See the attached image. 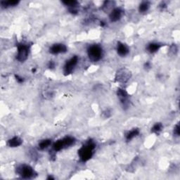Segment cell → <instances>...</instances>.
<instances>
[{
  "label": "cell",
  "instance_id": "cell-16",
  "mask_svg": "<svg viewBox=\"0 0 180 180\" xmlns=\"http://www.w3.org/2000/svg\"><path fill=\"white\" fill-rule=\"evenodd\" d=\"M115 5V2H112V1H106L103 2V4L102 5V10L105 12H107V11H111L114 8V6Z\"/></svg>",
  "mask_w": 180,
  "mask_h": 180
},
{
  "label": "cell",
  "instance_id": "cell-4",
  "mask_svg": "<svg viewBox=\"0 0 180 180\" xmlns=\"http://www.w3.org/2000/svg\"><path fill=\"white\" fill-rule=\"evenodd\" d=\"M16 173L23 179H32L37 175L33 167L25 164L20 165L17 167Z\"/></svg>",
  "mask_w": 180,
  "mask_h": 180
},
{
  "label": "cell",
  "instance_id": "cell-8",
  "mask_svg": "<svg viewBox=\"0 0 180 180\" xmlns=\"http://www.w3.org/2000/svg\"><path fill=\"white\" fill-rule=\"evenodd\" d=\"M117 95L120 101V103L123 106V109H127L130 106V98L129 94L124 89L118 88L117 90Z\"/></svg>",
  "mask_w": 180,
  "mask_h": 180
},
{
  "label": "cell",
  "instance_id": "cell-14",
  "mask_svg": "<svg viewBox=\"0 0 180 180\" xmlns=\"http://www.w3.org/2000/svg\"><path fill=\"white\" fill-rule=\"evenodd\" d=\"M162 45L161 44L157 42L150 43V44H149L147 46V50L151 54H154L162 47Z\"/></svg>",
  "mask_w": 180,
  "mask_h": 180
},
{
  "label": "cell",
  "instance_id": "cell-12",
  "mask_svg": "<svg viewBox=\"0 0 180 180\" xmlns=\"http://www.w3.org/2000/svg\"><path fill=\"white\" fill-rule=\"evenodd\" d=\"M23 144V140L19 136H13L7 141V145L11 148H16L21 146Z\"/></svg>",
  "mask_w": 180,
  "mask_h": 180
},
{
  "label": "cell",
  "instance_id": "cell-13",
  "mask_svg": "<svg viewBox=\"0 0 180 180\" xmlns=\"http://www.w3.org/2000/svg\"><path fill=\"white\" fill-rule=\"evenodd\" d=\"M139 133H140V131H139V130L137 128H135L130 130V131L126 132L125 139L127 141H131L134 138L136 137V136L139 135Z\"/></svg>",
  "mask_w": 180,
  "mask_h": 180
},
{
  "label": "cell",
  "instance_id": "cell-2",
  "mask_svg": "<svg viewBox=\"0 0 180 180\" xmlns=\"http://www.w3.org/2000/svg\"><path fill=\"white\" fill-rule=\"evenodd\" d=\"M75 141H76V140H75V139L72 137V136H65V137H63V139H61L59 140L54 142L53 145H52V149H53V151L55 152L60 151L74 145Z\"/></svg>",
  "mask_w": 180,
  "mask_h": 180
},
{
  "label": "cell",
  "instance_id": "cell-20",
  "mask_svg": "<svg viewBox=\"0 0 180 180\" xmlns=\"http://www.w3.org/2000/svg\"><path fill=\"white\" fill-rule=\"evenodd\" d=\"M62 3L66 7H68V8L78 7V2L77 1H63Z\"/></svg>",
  "mask_w": 180,
  "mask_h": 180
},
{
  "label": "cell",
  "instance_id": "cell-17",
  "mask_svg": "<svg viewBox=\"0 0 180 180\" xmlns=\"http://www.w3.org/2000/svg\"><path fill=\"white\" fill-rule=\"evenodd\" d=\"M51 144V139H44L42 140L38 144V148L40 150H45L50 146Z\"/></svg>",
  "mask_w": 180,
  "mask_h": 180
},
{
  "label": "cell",
  "instance_id": "cell-23",
  "mask_svg": "<svg viewBox=\"0 0 180 180\" xmlns=\"http://www.w3.org/2000/svg\"><path fill=\"white\" fill-rule=\"evenodd\" d=\"M103 116L105 118H109L111 116V112L109 110H106L103 112Z\"/></svg>",
  "mask_w": 180,
  "mask_h": 180
},
{
  "label": "cell",
  "instance_id": "cell-24",
  "mask_svg": "<svg viewBox=\"0 0 180 180\" xmlns=\"http://www.w3.org/2000/svg\"><path fill=\"white\" fill-rule=\"evenodd\" d=\"M15 77H16V80L19 83H22L23 82V81H24V79H23V77L19 76L18 75H15Z\"/></svg>",
  "mask_w": 180,
  "mask_h": 180
},
{
  "label": "cell",
  "instance_id": "cell-7",
  "mask_svg": "<svg viewBox=\"0 0 180 180\" xmlns=\"http://www.w3.org/2000/svg\"><path fill=\"white\" fill-rule=\"evenodd\" d=\"M78 60H79V59L77 56H73L66 61L64 67H63V73L65 75H71L73 72L75 68L76 67L78 63Z\"/></svg>",
  "mask_w": 180,
  "mask_h": 180
},
{
  "label": "cell",
  "instance_id": "cell-5",
  "mask_svg": "<svg viewBox=\"0 0 180 180\" xmlns=\"http://www.w3.org/2000/svg\"><path fill=\"white\" fill-rule=\"evenodd\" d=\"M131 77V71L126 68H122L116 72L115 80L116 82H118L120 84H125L128 82Z\"/></svg>",
  "mask_w": 180,
  "mask_h": 180
},
{
  "label": "cell",
  "instance_id": "cell-11",
  "mask_svg": "<svg viewBox=\"0 0 180 180\" xmlns=\"http://www.w3.org/2000/svg\"><path fill=\"white\" fill-rule=\"evenodd\" d=\"M116 50H117V53L119 56H120L122 57L127 56L130 52V49L128 46H127V45L120 42H118Z\"/></svg>",
  "mask_w": 180,
  "mask_h": 180
},
{
  "label": "cell",
  "instance_id": "cell-25",
  "mask_svg": "<svg viewBox=\"0 0 180 180\" xmlns=\"http://www.w3.org/2000/svg\"><path fill=\"white\" fill-rule=\"evenodd\" d=\"M55 66H56V64H55V63L54 61H49V63H48V68L49 69L54 68Z\"/></svg>",
  "mask_w": 180,
  "mask_h": 180
},
{
  "label": "cell",
  "instance_id": "cell-15",
  "mask_svg": "<svg viewBox=\"0 0 180 180\" xmlns=\"http://www.w3.org/2000/svg\"><path fill=\"white\" fill-rule=\"evenodd\" d=\"M19 1L18 0H8V1H2L0 2L1 7L2 8H7L10 7H14L18 6L19 4Z\"/></svg>",
  "mask_w": 180,
  "mask_h": 180
},
{
  "label": "cell",
  "instance_id": "cell-21",
  "mask_svg": "<svg viewBox=\"0 0 180 180\" xmlns=\"http://www.w3.org/2000/svg\"><path fill=\"white\" fill-rule=\"evenodd\" d=\"M178 52V48H177V46L176 45H172V46H170V49H169V54L170 56H176Z\"/></svg>",
  "mask_w": 180,
  "mask_h": 180
},
{
  "label": "cell",
  "instance_id": "cell-1",
  "mask_svg": "<svg viewBox=\"0 0 180 180\" xmlns=\"http://www.w3.org/2000/svg\"><path fill=\"white\" fill-rule=\"evenodd\" d=\"M96 149V144L92 140L87 141L78 150V156L82 162H87L91 159Z\"/></svg>",
  "mask_w": 180,
  "mask_h": 180
},
{
  "label": "cell",
  "instance_id": "cell-26",
  "mask_svg": "<svg viewBox=\"0 0 180 180\" xmlns=\"http://www.w3.org/2000/svg\"><path fill=\"white\" fill-rule=\"evenodd\" d=\"M151 67V63L149 62H146V63L144 64V68L146 69H149Z\"/></svg>",
  "mask_w": 180,
  "mask_h": 180
},
{
  "label": "cell",
  "instance_id": "cell-6",
  "mask_svg": "<svg viewBox=\"0 0 180 180\" xmlns=\"http://www.w3.org/2000/svg\"><path fill=\"white\" fill-rule=\"evenodd\" d=\"M30 52V46L25 43H20L17 45L16 59L20 62H24L28 59Z\"/></svg>",
  "mask_w": 180,
  "mask_h": 180
},
{
  "label": "cell",
  "instance_id": "cell-18",
  "mask_svg": "<svg viewBox=\"0 0 180 180\" xmlns=\"http://www.w3.org/2000/svg\"><path fill=\"white\" fill-rule=\"evenodd\" d=\"M150 3L149 2H142L139 6V11L141 13H145L149 9Z\"/></svg>",
  "mask_w": 180,
  "mask_h": 180
},
{
  "label": "cell",
  "instance_id": "cell-19",
  "mask_svg": "<svg viewBox=\"0 0 180 180\" xmlns=\"http://www.w3.org/2000/svg\"><path fill=\"white\" fill-rule=\"evenodd\" d=\"M162 128H163L162 124L161 123H157L153 124V126L151 127V132L154 133V134H159L162 131Z\"/></svg>",
  "mask_w": 180,
  "mask_h": 180
},
{
  "label": "cell",
  "instance_id": "cell-10",
  "mask_svg": "<svg viewBox=\"0 0 180 180\" xmlns=\"http://www.w3.org/2000/svg\"><path fill=\"white\" fill-rule=\"evenodd\" d=\"M66 51H67L66 46L63 44H60V43L54 44L49 48V53L54 55L63 54L66 53Z\"/></svg>",
  "mask_w": 180,
  "mask_h": 180
},
{
  "label": "cell",
  "instance_id": "cell-27",
  "mask_svg": "<svg viewBox=\"0 0 180 180\" xmlns=\"http://www.w3.org/2000/svg\"><path fill=\"white\" fill-rule=\"evenodd\" d=\"M47 179H49H49H54V178H53V177H51V176H49V177H47Z\"/></svg>",
  "mask_w": 180,
  "mask_h": 180
},
{
  "label": "cell",
  "instance_id": "cell-9",
  "mask_svg": "<svg viewBox=\"0 0 180 180\" xmlns=\"http://www.w3.org/2000/svg\"><path fill=\"white\" fill-rule=\"evenodd\" d=\"M123 10L121 8L115 7L109 13V20L111 22H117L120 21L123 16Z\"/></svg>",
  "mask_w": 180,
  "mask_h": 180
},
{
  "label": "cell",
  "instance_id": "cell-22",
  "mask_svg": "<svg viewBox=\"0 0 180 180\" xmlns=\"http://www.w3.org/2000/svg\"><path fill=\"white\" fill-rule=\"evenodd\" d=\"M173 134H174V136H179V124H177L175 126V127H174Z\"/></svg>",
  "mask_w": 180,
  "mask_h": 180
},
{
  "label": "cell",
  "instance_id": "cell-3",
  "mask_svg": "<svg viewBox=\"0 0 180 180\" xmlns=\"http://www.w3.org/2000/svg\"><path fill=\"white\" fill-rule=\"evenodd\" d=\"M87 55L91 61L97 62L103 56V49L99 45H92L87 49Z\"/></svg>",
  "mask_w": 180,
  "mask_h": 180
}]
</instances>
